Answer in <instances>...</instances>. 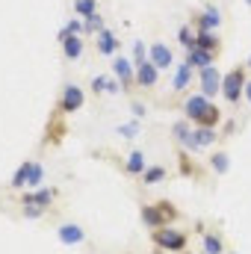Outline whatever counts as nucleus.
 Masks as SVG:
<instances>
[{"instance_id": "nucleus-5", "label": "nucleus", "mask_w": 251, "mask_h": 254, "mask_svg": "<svg viewBox=\"0 0 251 254\" xmlns=\"http://www.w3.org/2000/svg\"><path fill=\"white\" fill-rule=\"evenodd\" d=\"M83 104H86V92H83L77 83H65L63 89H60V98H57V110H54V113L71 116V113L83 110Z\"/></svg>"}, {"instance_id": "nucleus-11", "label": "nucleus", "mask_w": 251, "mask_h": 254, "mask_svg": "<svg viewBox=\"0 0 251 254\" xmlns=\"http://www.w3.org/2000/svg\"><path fill=\"white\" fill-rule=\"evenodd\" d=\"M148 63H154L160 71H169V68H175L178 65V60H175V51L166 45V42H151L148 45Z\"/></svg>"}, {"instance_id": "nucleus-6", "label": "nucleus", "mask_w": 251, "mask_h": 254, "mask_svg": "<svg viewBox=\"0 0 251 254\" xmlns=\"http://www.w3.org/2000/svg\"><path fill=\"white\" fill-rule=\"evenodd\" d=\"M57 198H60V190H54V187H39V190H24L18 195V204H21V207H45V210H51V207L57 204Z\"/></svg>"}, {"instance_id": "nucleus-3", "label": "nucleus", "mask_w": 251, "mask_h": 254, "mask_svg": "<svg viewBox=\"0 0 251 254\" xmlns=\"http://www.w3.org/2000/svg\"><path fill=\"white\" fill-rule=\"evenodd\" d=\"M142 222L148 231H157V228H166L172 222H178V207L172 201H154V204H145L142 207Z\"/></svg>"}, {"instance_id": "nucleus-9", "label": "nucleus", "mask_w": 251, "mask_h": 254, "mask_svg": "<svg viewBox=\"0 0 251 254\" xmlns=\"http://www.w3.org/2000/svg\"><path fill=\"white\" fill-rule=\"evenodd\" d=\"M113 77H119V83L125 86V95H130V92L136 89V68H133V60L116 54V57H113Z\"/></svg>"}, {"instance_id": "nucleus-16", "label": "nucleus", "mask_w": 251, "mask_h": 254, "mask_svg": "<svg viewBox=\"0 0 251 254\" xmlns=\"http://www.w3.org/2000/svg\"><path fill=\"white\" fill-rule=\"evenodd\" d=\"M57 237H60V243H65V246H83L86 243V231L77 222H60L57 225Z\"/></svg>"}, {"instance_id": "nucleus-38", "label": "nucleus", "mask_w": 251, "mask_h": 254, "mask_svg": "<svg viewBox=\"0 0 251 254\" xmlns=\"http://www.w3.org/2000/svg\"><path fill=\"white\" fill-rule=\"evenodd\" d=\"M234 133H237V122H228L225 130H222V136H234Z\"/></svg>"}, {"instance_id": "nucleus-31", "label": "nucleus", "mask_w": 251, "mask_h": 254, "mask_svg": "<svg viewBox=\"0 0 251 254\" xmlns=\"http://www.w3.org/2000/svg\"><path fill=\"white\" fill-rule=\"evenodd\" d=\"M42 181H45V166L36 160V163H33V172H30V178H27V190H39Z\"/></svg>"}, {"instance_id": "nucleus-43", "label": "nucleus", "mask_w": 251, "mask_h": 254, "mask_svg": "<svg viewBox=\"0 0 251 254\" xmlns=\"http://www.w3.org/2000/svg\"><path fill=\"white\" fill-rule=\"evenodd\" d=\"M184 254H192V252H184ZM201 254H204V252H201Z\"/></svg>"}, {"instance_id": "nucleus-25", "label": "nucleus", "mask_w": 251, "mask_h": 254, "mask_svg": "<svg viewBox=\"0 0 251 254\" xmlns=\"http://www.w3.org/2000/svg\"><path fill=\"white\" fill-rule=\"evenodd\" d=\"M175 39H178V45H181L184 51H192V48H195V39H198V30H195L192 24H181L178 33H175Z\"/></svg>"}, {"instance_id": "nucleus-33", "label": "nucleus", "mask_w": 251, "mask_h": 254, "mask_svg": "<svg viewBox=\"0 0 251 254\" xmlns=\"http://www.w3.org/2000/svg\"><path fill=\"white\" fill-rule=\"evenodd\" d=\"M89 89H92V95H95V98L107 95V74H95V77L89 80Z\"/></svg>"}, {"instance_id": "nucleus-28", "label": "nucleus", "mask_w": 251, "mask_h": 254, "mask_svg": "<svg viewBox=\"0 0 251 254\" xmlns=\"http://www.w3.org/2000/svg\"><path fill=\"white\" fill-rule=\"evenodd\" d=\"M104 27H107V18L101 12H95L92 18H83V36H98Z\"/></svg>"}, {"instance_id": "nucleus-39", "label": "nucleus", "mask_w": 251, "mask_h": 254, "mask_svg": "<svg viewBox=\"0 0 251 254\" xmlns=\"http://www.w3.org/2000/svg\"><path fill=\"white\" fill-rule=\"evenodd\" d=\"M246 104L251 107V77H249V83H246Z\"/></svg>"}, {"instance_id": "nucleus-17", "label": "nucleus", "mask_w": 251, "mask_h": 254, "mask_svg": "<svg viewBox=\"0 0 251 254\" xmlns=\"http://www.w3.org/2000/svg\"><path fill=\"white\" fill-rule=\"evenodd\" d=\"M145 169H148V163H145V151H139V148L127 151L125 163H122V172H125L127 178H142Z\"/></svg>"}, {"instance_id": "nucleus-7", "label": "nucleus", "mask_w": 251, "mask_h": 254, "mask_svg": "<svg viewBox=\"0 0 251 254\" xmlns=\"http://www.w3.org/2000/svg\"><path fill=\"white\" fill-rule=\"evenodd\" d=\"M172 139H175L178 148H184V151H189V154H198V151H201L198 142H195V125L187 122V119H181V122L172 125Z\"/></svg>"}, {"instance_id": "nucleus-40", "label": "nucleus", "mask_w": 251, "mask_h": 254, "mask_svg": "<svg viewBox=\"0 0 251 254\" xmlns=\"http://www.w3.org/2000/svg\"><path fill=\"white\" fill-rule=\"evenodd\" d=\"M246 68H249V71H251V54H249V60H246Z\"/></svg>"}, {"instance_id": "nucleus-1", "label": "nucleus", "mask_w": 251, "mask_h": 254, "mask_svg": "<svg viewBox=\"0 0 251 254\" xmlns=\"http://www.w3.org/2000/svg\"><path fill=\"white\" fill-rule=\"evenodd\" d=\"M181 110H184V119L192 122L195 127H216L222 122V110L210 98H204L201 92L198 95H189L187 101L181 104Z\"/></svg>"}, {"instance_id": "nucleus-23", "label": "nucleus", "mask_w": 251, "mask_h": 254, "mask_svg": "<svg viewBox=\"0 0 251 254\" xmlns=\"http://www.w3.org/2000/svg\"><path fill=\"white\" fill-rule=\"evenodd\" d=\"M219 139H222V133H219L216 127H195V142H198L201 151L210 148V145H216Z\"/></svg>"}, {"instance_id": "nucleus-35", "label": "nucleus", "mask_w": 251, "mask_h": 254, "mask_svg": "<svg viewBox=\"0 0 251 254\" xmlns=\"http://www.w3.org/2000/svg\"><path fill=\"white\" fill-rule=\"evenodd\" d=\"M51 210H45V207H21V216L24 219H45Z\"/></svg>"}, {"instance_id": "nucleus-29", "label": "nucleus", "mask_w": 251, "mask_h": 254, "mask_svg": "<svg viewBox=\"0 0 251 254\" xmlns=\"http://www.w3.org/2000/svg\"><path fill=\"white\" fill-rule=\"evenodd\" d=\"M95 12H98V0H74V15L92 18Z\"/></svg>"}, {"instance_id": "nucleus-41", "label": "nucleus", "mask_w": 251, "mask_h": 254, "mask_svg": "<svg viewBox=\"0 0 251 254\" xmlns=\"http://www.w3.org/2000/svg\"><path fill=\"white\" fill-rule=\"evenodd\" d=\"M228 254H237V252H234V249H228Z\"/></svg>"}, {"instance_id": "nucleus-14", "label": "nucleus", "mask_w": 251, "mask_h": 254, "mask_svg": "<svg viewBox=\"0 0 251 254\" xmlns=\"http://www.w3.org/2000/svg\"><path fill=\"white\" fill-rule=\"evenodd\" d=\"M160 68L154 63H142V65H136V89H142V92H151L157 83H160Z\"/></svg>"}, {"instance_id": "nucleus-20", "label": "nucleus", "mask_w": 251, "mask_h": 254, "mask_svg": "<svg viewBox=\"0 0 251 254\" xmlns=\"http://www.w3.org/2000/svg\"><path fill=\"white\" fill-rule=\"evenodd\" d=\"M195 48H204V51H210V54H222V36L216 33V30H201L198 33V39H195Z\"/></svg>"}, {"instance_id": "nucleus-18", "label": "nucleus", "mask_w": 251, "mask_h": 254, "mask_svg": "<svg viewBox=\"0 0 251 254\" xmlns=\"http://www.w3.org/2000/svg\"><path fill=\"white\" fill-rule=\"evenodd\" d=\"M60 48H63V57L68 60V63H77V60L86 54L83 36H63V39H60Z\"/></svg>"}, {"instance_id": "nucleus-26", "label": "nucleus", "mask_w": 251, "mask_h": 254, "mask_svg": "<svg viewBox=\"0 0 251 254\" xmlns=\"http://www.w3.org/2000/svg\"><path fill=\"white\" fill-rule=\"evenodd\" d=\"M178 169H181L184 178H198V175H201V166L192 163L189 151H184V148H178Z\"/></svg>"}, {"instance_id": "nucleus-13", "label": "nucleus", "mask_w": 251, "mask_h": 254, "mask_svg": "<svg viewBox=\"0 0 251 254\" xmlns=\"http://www.w3.org/2000/svg\"><path fill=\"white\" fill-rule=\"evenodd\" d=\"M95 48H98V54L101 57H107V60H113L119 51H122V42H119V36L110 30V27H104L98 36H95Z\"/></svg>"}, {"instance_id": "nucleus-21", "label": "nucleus", "mask_w": 251, "mask_h": 254, "mask_svg": "<svg viewBox=\"0 0 251 254\" xmlns=\"http://www.w3.org/2000/svg\"><path fill=\"white\" fill-rule=\"evenodd\" d=\"M207 166L213 169V175H228L231 172V157H228V151H213L210 157H207Z\"/></svg>"}, {"instance_id": "nucleus-24", "label": "nucleus", "mask_w": 251, "mask_h": 254, "mask_svg": "<svg viewBox=\"0 0 251 254\" xmlns=\"http://www.w3.org/2000/svg\"><path fill=\"white\" fill-rule=\"evenodd\" d=\"M33 163H36V160H27V163L18 166V172L9 178V190H27V178H30V172H33Z\"/></svg>"}, {"instance_id": "nucleus-12", "label": "nucleus", "mask_w": 251, "mask_h": 254, "mask_svg": "<svg viewBox=\"0 0 251 254\" xmlns=\"http://www.w3.org/2000/svg\"><path fill=\"white\" fill-rule=\"evenodd\" d=\"M192 80H198V71L187 63H178L175 65V74H172V83H169V89L175 92V95H181V92H187L189 83Z\"/></svg>"}, {"instance_id": "nucleus-8", "label": "nucleus", "mask_w": 251, "mask_h": 254, "mask_svg": "<svg viewBox=\"0 0 251 254\" xmlns=\"http://www.w3.org/2000/svg\"><path fill=\"white\" fill-rule=\"evenodd\" d=\"M222 80H225V74H222L216 65L198 71V89H201V95L210 98V101H213L216 95H222Z\"/></svg>"}, {"instance_id": "nucleus-27", "label": "nucleus", "mask_w": 251, "mask_h": 254, "mask_svg": "<svg viewBox=\"0 0 251 254\" xmlns=\"http://www.w3.org/2000/svg\"><path fill=\"white\" fill-rule=\"evenodd\" d=\"M166 178H169L166 166H148V169H145V175H142L139 181H142L145 187H157V184H163Z\"/></svg>"}, {"instance_id": "nucleus-4", "label": "nucleus", "mask_w": 251, "mask_h": 254, "mask_svg": "<svg viewBox=\"0 0 251 254\" xmlns=\"http://www.w3.org/2000/svg\"><path fill=\"white\" fill-rule=\"evenodd\" d=\"M246 83H249V68H246V63L234 65V68L225 74V80H222V98H225L231 107L240 104V101L246 98Z\"/></svg>"}, {"instance_id": "nucleus-22", "label": "nucleus", "mask_w": 251, "mask_h": 254, "mask_svg": "<svg viewBox=\"0 0 251 254\" xmlns=\"http://www.w3.org/2000/svg\"><path fill=\"white\" fill-rule=\"evenodd\" d=\"M65 136V116L60 113H54L51 116V122H48V136H45V142H54V145H60Z\"/></svg>"}, {"instance_id": "nucleus-10", "label": "nucleus", "mask_w": 251, "mask_h": 254, "mask_svg": "<svg viewBox=\"0 0 251 254\" xmlns=\"http://www.w3.org/2000/svg\"><path fill=\"white\" fill-rule=\"evenodd\" d=\"M192 27L201 33V30H219L222 27V9L216 3H204L201 12L192 15Z\"/></svg>"}, {"instance_id": "nucleus-32", "label": "nucleus", "mask_w": 251, "mask_h": 254, "mask_svg": "<svg viewBox=\"0 0 251 254\" xmlns=\"http://www.w3.org/2000/svg\"><path fill=\"white\" fill-rule=\"evenodd\" d=\"M63 36H83V18L80 15H74L71 21H65V27L60 30V39Z\"/></svg>"}, {"instance_id": "nucleus-42", "label": "nucleus", "mask_w": 251, "mask_h": 254, "mask_svg": "<svg viewBox=\"0 0 251 254\" xmlns=\"http://www.w3.org/2000/svg\"><path fill=\"white\" fill-rule=\"evenodd\" d=\"M246 6H251V0H246Z\"/></svg>"}, {"instance_id": "nucleus-37", "label": "nucleus", "mask_w": 251, "mask_h": 254, "mask_svg": "<svg viewBox=\"0 0 251 254\" xmlns=\"http://www.w3.org/2000/svg\"><path fill=\"white\" fill-rule=\"evenodd\" d=\"M130 113H133V119H145L148 116V107L142 101H130Z\"/></svg>"}, {"instance_id": "nucleus-15", "label": "nucleus", "mask_w": 251, "mask_h": 254, "mask_svg": "<svg viewBox=\"0 0 251 254\" xmlns=\"http://www.w3.org/2000/svg\"><path fill=\"white\" fill-rule=\"evenodd\" d=\"M198 231H201V252L204 254H228V243L222 240V234L207 231L201 222H198Z\"/></svg>"}, {"instance_id": "nucleus-36", "label": "nucleus", "mask_w": 251, "mask_h": 254, "mask_svg": "<svg viewBox=\"0 0 251 254\" xmlns=\"http://www.w3.org/2000/svg\"><path fill=\"white\" fill-rule=\"evenodd\" d=\"M122 92H125V86L119 83V77L107 74V95H122Z\"/></svg>"}, {"instance_id": "nucleus-34", "label": "nucleus", "mask_w": 251, "mask_h": 254, "mask_svg": "<svg viewBox=\"0 0 251 254\" xmlns=\"http://www.w3.org/2000/svg\"><path fill=\"white\" fill-rule=\"evenodd\" d=\"M133 63L136 65L148 63V45H145L142 39H133Z\"/></svg>"}, {"instance_id": "nucleus-30", "label": "nucleus", "mask_w": 251, "mask_h": 254, "mask_svg": "<svg viewBox=\"0 0 251 254\" xmlns=\"http://www.w3.org/2000/svg\"><path fill=\"white\" fill-rule=\"evenodd\" d=\"M116 133L122 136V139H136L139 133H142V125H139V119H133V122H125V125L116 127Z\"/></svg>"}, {"instance_id": "nucleus-19", "label": "nucleus", "mask_w": 251, "mask_h": 254, "mask_svg": "<svg viewBox=\"0 0 251 254\" xmlns=\"http://www.w3.org/2000/svg\"><path fill=\"white\" fill-rule=\"evenodd\" d=\"M216 54H210V51H204V48H192L187 51V57H184V63L192 65L195 71H204V68H210V65H216Z\"/></svg>"}, {"instance_id": "nucleus-2", "label": "nucleus", "mask_w": 251, "mask_h": 254, "mask_svg": "<svg viewBox=\"0 0 251 254\" xmlns=\"http://www.w3.org/2000/svg\"><path fill=\"white\" fill-rule=\"evenodd\" d=\"M151 243L157 246V252H169V254H184L189 249V234L181 231V228H157L151 231Z\"/></svg>"}]
</instances>
